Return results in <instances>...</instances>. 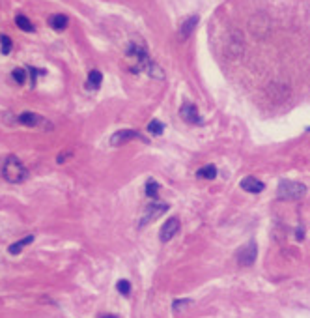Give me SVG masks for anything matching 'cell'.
Returning <instances> with one entry per match:
<instances>
[{
    "mask_svg": "<svg viewBox=\"0 0 310 318\" xmlns=\"http://www.w3.org/2000/svg\"><path fill=\"white\" fill-rule=\"evenodd\" d=\"M168 210L167 204H150V206H146L144 208V213L142 217H140V223H138V226L142 228V226H146L148 223H151V221H155V219H159L165 212Z\"/></svg>",
    "mask_w": 310,
    "mask_h": 318,
    "instance_id": "cell-3",
    "label": "cell"
},
{
    "mask_svg": "<svg viewBox=\"0 0 310 318\" xmlns=\"http://www.w3.org/2000/svg\"><path fill=\"white\" fill-rule=\"evenodd\" d=\"M32 242H34V236H25L23 240H19V242L11 243L8 251L11 253V255H17V253H21V249H23L25 245H28V243H32Z\"/></svg>",
    "mask_w": 310,
    "mask_h": 318,
    "instance_id": "cell-13",
    "label": "cell"
},
{
    "mask_svg": "<svg viewBox=\"0 0 310 318\" xmlns=\"http://www.w3.org/2000/svg\"><path fill=\"white\" fill-rule=\"evenodd\" d=\"M146 195H148L150 199H157V195H159V184H157L155 180H148V182H146Z\"/></svg>",
    "mask_w": 310,
    "mask_h": 318,
    "instance_id": "cell-15",
    "label": "cell"
},
{
    "mask_svg": "<svg viewBox=\"0 0 310 318\" xmlns=\"http://www.w3.org/2000/svg\"><path fill=\"white\" fill-rule=\"evenodd\" d=\"M0 49H2V54H9V51H11V40L6 34L0 36Z\"/></svg>",
    "mask_w": 310,
    "mask_h": 318,
    "instance_id": "cell-18",
    "label": "cell"
},
{
    "mask_svg": "<svg viewBox=\"0 0 310 318\" xmlns=\"http://www.w3.org/2000/svg\"><path fill=\"white\" fill-rule=\"evenodd\" d=\"M163 129H165V126L161 124L159 120H151L150 124H148V131H150L151 135H161Z\"/></svg>",
    "mask_w": 310,
    "mask_h": 318,
    "instance_id": "cell-17",
    "label": "cell"
},
{
    "mask_svg": "<svg viewBox=\"0 0 310 318\" xmlns=\"http://www.w3.org/2000/svg\"><path fill=\"white\" fill-rule=\"evenodd\" d=\"M11 77L15 79L17 83L19 84H23L26 81V73H25V69H21V67H17V69H13L11 71Z\"/></svg>",
    "mask_w": 310,
    "mask_h": 318,
    "instance_id": "cell-20",
    "label": "cell"
},
{
    "mask_svg": "<svg viewBox=\"0 0 310 318\" xmlns=\"http://www.w3.org/2000/svg\"><path fill=\"white\" fill-rule=\"evenodd\" d=\"M133 139H142L144 141V137L138 131H134V129H122V131H116L110 137V144L112 146H120V144L127 143V141H133Z\"/></svg>",
    "mask_w": 310,
    "mask_h": 318,
    "instance_id": "cell-5",
    "label": "cell"
},
{
    "mask_svg": "<svg viewBox=\"0 0 310 318\" xmlns=\"http://www.w3.org/2000/svg\"><path fill=\"white\" fill-rule=\"evenodd\" d=\"M101 79H103V75H101L97 69L90 71V75H88V88H92V90H97V88L101 86Z\"/></svg>",
    "mask_w": 310,
    "mask_h": 318,
    "instance_id": "cell-14",
    "label": "cell"
},
{
    "mask_svg": "<svg viewBox=\"0 0 310 318\" xmlns=\"http://www.w3.org/2000/svg\"><path fill=\"white\" fill-rule=\"evenodd\" d=\"M177 230H179V221H177V217H170L165 225L161 226V232H159L161 242H170V240L176 236Z\"/></svg>",
    "mask_w": 310,
    "mask_h": 318,
    "instance_id": "cell-6",
    "label": "cell"
},
{
    "mask_svg": "<svg viewBox=\"0 0 310 318\" xmlns=\"http://www.w3.org/2000/svg\"><path fill=\"white\" fill-rule=\"evenodd\" d=\"M196 176H198V178H202V180H213V178L217 176V168L213 167V165H206V167L198 168Z\"/></svg>",
    "mask_w": 310,
    "mask_h": 318,
    "instance_id": "cell-12",
    "label": "cell"
},
{
    "mask_svg": "<svg viewBox=\"0 0 310 318\" xmlns=\"http://www.w3.org/2000/svg\"><path fill=\"white\" fill-rule=\"evenodd\" d=\"M179 112H181L185 122H189V124H200L202 122L200 114H198V110H196V107H194L193 103H185Z\"/></svg>",
    "mask_w": 310,
    "mask_h": 318,
    "instance_id": "cell-7",
    "label": "cell"
},
{
    "mask_svg": "<svg viewBox=\"0 0 310 318\" xmlns=\"http://www.w3.org/2000/svg\"><path fill=\"white\" fill-rule=\"evenodd\" d=\"M307 193V187L299 182H292V180H282L278 184V189H277V197L280 201H297L305 197Z\"/></svg>",
    "mask_w": 310,
    "mask_h": 318,
    "instance_id": "cell-2",
    "label": "cell"
},
{
    "mask_svg": "<svg viewBox=\"0 0 310 318\" xmlns=\"http://www.w3.org/2000/svg\"><path fill=\"white\" fill-rule=\"evenodd\" d=\"M256 253H258V249H256V243L254 242H251L249 245H245L243 249L239 251V255H237L239 266H252L254 260H256Z\"/></svg>",
    "mask_w": 310,
    "mask_h": 318,
    "instance_id": "cell-4",
    "label": "cell"
},
{
    "mask_svg": "<svg viewBox=\"0 0 310 318\" xmlns=\"http://www.w3.org/2000/svg\"><path fill=\"white\" fill-rule=\"evenodd\" d=\"M187 305H193V302H191V300H181V302H179V300H177V302H174V305H172V307H174V311H183L185 307H187Z\"/></svg>",
    "mask_w": 310,
    "mask_h": 318,
    "instance_id": "cell-21",
    "label": "cell"
},
{
    "mask_svg": "<svg viewBox=\"0 0 310 318\" xmlns=\"http://www.w3.org/2000/svg\"><path fill=\"white\" fill-rule=\"evenodd\" d=\"M241 189L247 193H262L266 189V185H264V182L256 180L254 176H247L245 180H241Z\"/></svg>",
    "mask_w": 310,
    "mask_h": 318,
    "instance_id": "cell-8",
    "label": "cell"
},
{
    "mask_svg": "<svg viewBox=\"0 0 310 318\" xmlns=\"http://www.w3.org/2000/svg\"><path fill=\"white\" fill-rule=\"evenodd\" d=\"M49 25L50 28H54V30H64L67 26V17L62 15V13H56V15H52L49 19Z\"/></svg>",
    "mask_w": 310,
    "mask_h": 318,
    "instance_id": "cell-11",
    "label": "cell"
},
{
    "mask_svg": "<svg viewBox=\"0 0 310 318\" xmlns=\"http://www.w3.org/2000/svg\"><path fill=\"white\" fill-rule=\"evenodd\" d=\"M15 23H17V26L21 28V30H25V32H32L34 30V25L26 19L25 15H17L15 17Z\"/></svg>",
    "mask_w": 310,
    "mask_h": 318,
    "instance_id": "cell-16",
    "label": "cell"
},
{
    "mask_svg": "<svg viewBox=\"0 0 310 318\" xmlns=\"http://www.w3.org/2000/svg\"><path fill=\"white\" fill-rule=\"evenodd\" d=\"M2 176L8 180L9 184H21V182L26 180L28 170H26L21 159H17L15 156H8L4 165H2Z\"/></svg>",
    "mask_w": 310,
    "mask_h": 318,
    "instance_id": "cell-1",
    "label": "cell"
},
{
    "mask_svg": "<svg viewBox=\"0 0 310 318\" xmlns=\"http://www.w3.org/2000/svg\"><path fill=\"white\" fill-rule=\"evenodd\" d=\"M101 318H118V317H114V315H105V317H101Z\"/></svg>",
    "mask_w": 310,
    "mask_h": 318,
    "instance_id": "cell-22",
    "label": "cell"
},
{
    "mask_svg": "<svg viewBox=\"0 0 310 318\" xmlns=\"http://www.w3.org/2000/svg\"><path fill=\"white\" fill-rule=\"evenodd\" d=\"M118 292L124 294V296H129L131 294V285H129V281H126V279H122V281H118Z\"/></svg>",
    "mask_w": 310,
    "mask_h": 318,
    "instance_id": "cell-19",
    "label": "cell"
},
{
    "mask_svg": "<svg viewBox=\"0 0 310 318\" xmlns=\"http://www.w3.org/2000/svg\"><path fill=\"white\" fill-rule=\"evenodd\" d=\"M196 25H198V17H196V15L189 17V19L185 21L183 25H181V30H179V34H181V38H189Z\"/></svg>",
    "mask_w": 310,
    "mask_h": 318,
    "instance_id": "cell-10",
    "label": "cell"
},
{
    "mask_svg": "<svg viewBox=\"0 0 310 318\" xmlns=\"http://www.w3.org/2000/svg\"><path fill=\"white\" fill-rule=\"evenodd\" d=\"M19 122L23 126H40V124H43V118L40 114H36V112H23L19 116Z\"/></svg>",
    "mask_w": 310,
    "mask_h": 318,
    "instance_id": "cell-9",
    "label": "cell"
}]
</instances>
